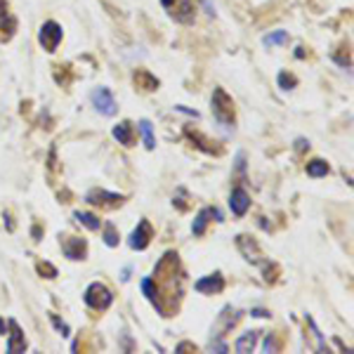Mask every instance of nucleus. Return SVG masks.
<instances>
[{
    "instance_id": "nucleus-1",
    "label": "nucleus",
    "mask_w": 354,
    "mask_h": 354,
    "mask_svg": "<svg viewBox=\"0 0 354 354\" xmlns=\"http://www.w3.org/2000/svg\"><path fill=\"white\" fill-rule=\"evenodd\" d=\"M210 104H213V116L218 118L220 125H225L227 130H234V100L222 88H215Z\"/></svg>"
},
{
    "instance_id": "nucleus-2",
    "label": "nucleus",
    "mask_w": 354,
    "mask_h": 354,
    "mask_svg": "<svg viewBox=\"0 0 354 354\" xmlns=\"http://www.w3.org/2000/svg\"><path fill=\"white\" fill-rule=\"evenodd\" d=\"M111 302H114V295L111 291L104 286V283L95 281L88 286V291H85V305L95 312H104V309L111 307Z\"/></svg>"
},
{
    "instance_id": "nucleus-3",
    "label": "nucleus",
    "mask_w": 354,
    "mask_h": 354,
    "mask_svg": "<svg viewBox=\"0 0 354 354\" xmlns=\"http://www.w3.org/2000/svg\"><path fill=\"white\" fill-rule=\"evenodd\" d=\"M163 7L170 12V17L180 24H194L196 19V7L191 0H161Z\"/></svg>"
},
{
    "instance_id": "nucleus-4",
    "label": "nucleus",
    "mask_w": 354,
    "mask_h": 354,
    "mask_svg": "<svg viewBox=\"0 0 354 354\" xmlns=\"http://www.w3.org/2000/svg\"><path fill=\"white\" fill-rule=\"evenodd\" d=\"M62 38H64V31L57 21H45L40 26V33H38V40H40L43 50H47V52H55L57 45L62 43Z\"/></svg>"
},
{
    "instance_id": "nucleus-5",
    "label": "nucleus",
    "mask_w": 354,
    "mask_h": 354,
    "mask_svg": "<svg viewBox=\"0 0 354 354\" xmlns=\"http://www.w3.org/2000/svg\"><path fill=\"white\" fill-rule=\"evenodd\" d=\"M92 104H95V109L100 111L102 116H116V111H118V104L109 88H97V90L92 92Z\"/></svg>"
},
{
    "instance_id": "nucleus-6",
    "label": "nucleus",
    "mask_w": 354,
    "mask_h": 354,
    "mask_svg": "<svg viewBox=\"0 0 354 354\" xmlns=\"http://www.w3.org/2000/svg\"><path fill=\"white\" fill-rule=\"evenodd\" d=\"M62 250L69 260H85V255H88V241L78 238V236H66L62 241Z\"/></svg>"
},
{
    "instance_id": "nucleus-7",
    "label": "nucleus",
    "mask_w": 354,
    "mask_h": 354,
    "mask_svg": "<svg viewBox=\"0 0 354 354\" xmlns=\"http://www.w3.org/2000/svg\"><path fill=\"white\" fill-rule=\"evenodd\" d=\"M151 238H154V229H151V225H149V220H139L137 229L130 234V248H135V250H144Z\"/></svg>"
},
{
    "instance_id": "nucleus-8",
    "label": "nucleus",
    "mask_w": 354,
    "mask_h": 354,
    "mask_svg": "<svg viewBox=\"0 0 354 354\" xmlns=\"http://www.w3.org/2000/svg\"><path fill=\"white\" fill-rule=\"evenodd\" d=\"M85 201L92 203V206H102V208H118L123 203V196L120 194H109L104 189H95L85 196Z\"/></svg>"
},
{
    "instance_id": "nucleus-9",
    "label": "nucleus",
    "mask_w": 354,
    "mask_h": 354,
    "mask_svg": "<svg viewBox=\"0 0 354 354\" xmlns=\"http://www.w3.org/2000/svg\"><path fill=\"white\" fill-rule=\"evenodd\" d=\"M236 245H238V250L245 255V260H248V262L262 264V253H260L257 243H255V241H253V238H250L248 234L236 236Z\"/></svg>"
},
{
    "instance_id": "nucleus-10",
    "label": "nucleus",
    "mask_w": 354,
    "mask_h": 354,
    "mask_svg": "<svg viewBox=\"0 0 354 354\" xmlns=\"http://www.w3.org/2000/svg\"><path fill=\"white\" fill-rule=\"evenodd\" d=\"M194 288L203 295H213V293H220L225 288V279H222V274H210V276H203L199 281L194 283Z\"/></svg>"
},
{
    "instance_id": "nucleus-11",
    "label": "nucleus",
    "mask_w": 354,
    "mask_h": 354,
    "mask_svg": "<svg viewBox=\"0 0 354 354\" xmlns=\"http://www.w3.org/2000/svg\"><path fill=\"white\" fill-rule=\"evenodd\" d=\"M229 208H232V213L234 215H245V210L250 208V196H248V191L241 189V187H236L234 191H232V196H229Z\"/></svg>"
},
{
    "instance_id": "nucleus-12",
    "label": "nucleus",
    "mask_w": 354,
    "mask_h": 354,
    "mask_svg": "<svg viewBox=\"0 0 354 354\" xmlns=\"http://www.w3.org/2000/svg\"><path fill=\"white\" fill-rule=\"evenodd\" d=\"M26 350V338H24V333H21V328H19V324L12 319L9 321V340H7V352H24Z\"/></svg>"
},
{
    "instance_id": "nucleus-13",
    "label": "nucleus",
    "mask_w": 354,
    "mask_h": 354,
    "mask_svg": "<svg viewBox=\"0 0 354 354\" xmlns=\"http://www.w3.org/2000/svg\"><path fill=\"white\" fill-rule=\"evenodd\" d=\"M210 218H215V220H222V215H220L215 208H203L196 215V220H194V225H191V232H194V236H203L206 234V227H208V222Z\"/></svg>"
},
{
    "instance_id": "nucleus-14",
    "label": "nucleus",
    "mask_w": 354,
    "mask_h": 354,
    "mask_svg": "<svg viewBox=\"0 0 354 354\" xmlns=\"http://www.w3.org/2000/svg\"><path fill=\"white\" fill-rule=\"evenodd\" d=\"M132 81H135V85L139 88V90H144V92L158 90V78L151 76L149 71H144V69H137V71L132 73Z\"/></svg>"
},
{
    "instance_id": "nucleus-15",
    "label": "nucleus",
    "mask_w": 354,
    "mask_h": 354,
    "mask_svg": "<svg viewBox=\"0 0 354 354\" xmlns=\"http://www.w3.org/2000/svg\"><path fill=\"white\" fill-rule=\"evenodd\" d=\"M114 137L118 139V144L132 146V144H135V127H132V123H127V120H120V123L114 127Z\"/></svg>"
},
{
    "instance_id": "nucleus-16",
    "label": "nucleus",
    "mask_w": 354,
    "mask_h": 354,
    "mask_svg": "<svg viewBox=\"0 0 354 354\" xmlns=\"http://www.w3.org/2000/svg\"><path fill=\"white\" fill-rule=\"evenodd\" d=\"M255 343H257V331H248L245 336H241L238 340H236V352L238 354H245V352H253Z\"/></svg>"
},
{
    "instance_id": "nucleus-17",
    "label": "nucleus",
    "mask_w": 354,
    "mask_h": 354,
    "mask_svg": "<svg viewBox=\"0 0 354 354\" xmlns=\"http://www.w3.org/2000/svg\"><path fill=\"white\" fill-rule=\"evenodd\" d=\"M73 218L78 220L81 225H85L88 229H92V232H97V229H100V225H102L100 218H95L92 213H81V210H78V213H73Z\"/></svg>"
},
{
    "instance_id": "nucleus-18",
    "label": "nucleus",
    "mask_w": 354,
    "mask_h": 354,
    "mask_svg": "<svg viewBox=\"0 0 354 354\" xmlns=\"http://www.w3.org/2000/svg\"><path fill=\"white\" fill-rule=\"evenodd\" d=\"M184 132H187V137H189V139H194V142H199V146L203 149V151H208V154H213V151H215V154H220V149H215V146H210V142H208V139H206V137H201L199 132H196V130H191V127H187Z\"/></svg>"
},
{
    "instance_id": "nucleus-19",
    "label": "nucleus",
    "mask_w": 354,
    "mask_h": 354,
    "mask_svg": "<svg viewBox=\"0 0 354 354\" xmlns=\"http://www.w3.org/2000/svg\"><path fill=\"white\" fill-rule=\"evenodd\" d=\"M326 173H328V163H326V161L317 158V161L307 163V175H309V177H324Z\"/></svg>"
},
{
    "instance_id": "nucleus-20",
    "label": "nucleus",
    "mask_w": 354,
    "mask_h": 354,
    "mask_svg": "<svg viewBox=\"0 0 354 354\" xmlns=\"http://www.w3.org/2000/svg\"><path fill=\"white\" fill-rule=\"evenodd\" d=\"M139 130H142V137H144V146L146 149H154L156 139H154V130H151V123L149 120H139Z\"/></svg>"
},
{
    "instance_id": "nucleus-21",
    "label": "nucleus",
    "mask_w": 354,
    "mask_h": 354,
    "mask_svg": "<svg viewBox=\"0 0 354 354\" xmlns=\"http://www.w3.org/2000/svg\"><path fill=\"white\" fill-rule=\"evenodd\" d=\"M262 43H264L267 47H272V45H286V43H288V33H286V31H274V33H269V36L262 38Z\"/></svg>"
},
{
    "instance_id": "nucleus-22",
    "label": "nucleus",
    "mask_w": 354,
    "mask_h": 354,
    "mask_svg": "<svg viewBox=\"0 0 354 354\" xmlns=\"http://www.w3.org/2000/svg\"><path fill=\"white\" fill-rule=\"evenodd\" d=\"M104 243L109 245V248H114V245H118V234H116V227L114 225H107V229H104Z\"/></svg>"
},
{
    "instance_id": "nucleus-23",
    "label": "nucleus",
    "mask_w": 354,
    "mask_h": 354,
    "mask_svg": "<svg viewBox=\"0 0 354 354\" xmlns=\"http://www.w3.org/2000/svg\"><path fill=\"white\" fill-rule=\"evenodd\" d=\"M279 85H281L283 90H291V88L298 85V78L291 76V73H279Z\"/></svg>"
},
{
    "instance_id": "nucleus-24",
    "label": "nucleus",
    "mask_w": 354,
    "mask_h": 354,
    "mask_svg": "<svg viewBox=\"0 0 354 354\" xmlns=\"http://www.w3.org/2000/svg\"><path fill=\"white\" fill-rule=\"evenodd\" d=\"M38 272L45 274V279H55L57 276V269L50 262H38Z\"/></svg>"
},
{
    "instance_id": "nucleus-25",
    "label": "nucleus",
    "mask_w": 354,
    "mask_h": 354,
    "mask_svg": "<svg viewBox=\"0 0 354 354\" xmlns=\"http://www.w3.org/2000/svg\"><path fill=\"white\" fill-rule=\"evenodd\" d=\"M276 350H279V343H276L274 333H269V336L264 338V352H276Z\"/></svg>"
},
{
    "instance_id": "nucleus-26",
    "label": "nucleus",
    "mask_w": 354,
    "mask_h": 354,
    "mask_svg": "<svg viewBox=\"0 0 354 354\" xmlns=\"http://www.w3.org/2000/svg\"><path fill=\"white\" fill-rule=\"evenodd\" d=\"M50 319H52V324L57 326V331H62V336H69V326H66L64 321H59V319H57L55 314H50Z\"/></svg>"
},
{
    "instance_id": "nucleus-27",
    "label": "nucleus",
    "mask_w": 354,
    "mask_h": 354,
    "mask_svg": "<svg viewBox=\"0 0 354 354\" xmlns=\"http://www.w3.org/2000/svg\"><path fill=\"white\" fill-rule=\"evenodd\" d=\"M177 352H196V345H194V343H180V345H177Z\"/></svg>"
},
{
    "instance_id": "nucleus-28",
    "label": "nucleus",
    "mask_w": 354,
    "mask_h": 354,
    "mask_svg": "<svg viewBox=\"0 0 354 354\" xmlns=\"http://www.w3.org/2000/svg\"><path fill=\"white\" fill-rule=\"evenodd\" d=\"M210 350H218V352H227V345H225L222 340H213V343H210Z\"/></svg>"
},
{
    "instance_id": "nucleus-29",
    "label": "nucleus",
    "mask_w": 354,
    "mask_h": 354,
    "mask_svg": "<svg viewBox=\"0 0 354 354\" xmlns=\"http://www.w3.org/2000/svg\"><path fill=\"white\" fill-rule=\"evenodd\" d=\"M201 2H203V7H206V12H208L210 17H215V7H213V2H210V0H201Z\"/></svg>"
},
{
    "instance_id": "nucleus-30",
    "label": "nucleus",
    "mask_w": 354,
    "mask_h": 354,
    "mask_svg": "<svg viewBox=\"0 0 354 354\" xmlns=\"http://www.w3.org/2000/svg\"><path fill=\"white\" fill-rule=\"evenodd\" d=\"M250 314H253V317H269V312H264V309H253Z\"/></svg>"
},
{
    "instance_id": "nucleus-31",
    "label": "nucleus",
    "mask_w": 354,
    "mask_h": 354,
    "mask_svg": "<svg viewBox=\"0 0 354 354\" xmlns=\"http://www.w3.org/2000/svg\"><path fill=\"white\" fill-rule=\"evenodd\" d=\"M7 14V0H0V17Z\"/></svg>"
},
{
    "instance_id": "nucleus-32",
    "label": "nucleus",
    "mask_w": 354,
    "mask_h": 354,
    "mask_svg": "<svg viewBox=\"0 0 354 354\" xmlns=\"http://www.w3.org/2000/svg\"><path fill=\"white\" fill-rule=\"evenodd\" d=\"M295 146H298L300 151H302L305 146H309V142H307V139H298V142H295Z\"/></svg>"
},
{
    "instance_id": "nucleus-33",
    "label": "nucleus",
    "mask_w": 354,
    "mask_h": 354,
    "mask_svg": "<svg viewBox=\"0 0 354 354\" xmlns=\"http://www.w3.org/2000/svg\"><path fill=\"white\" fill-rule=\"evenodd\" d=\"M0 336H5V324H2V319H0Z\"/></svg>"
}]
</instances>
